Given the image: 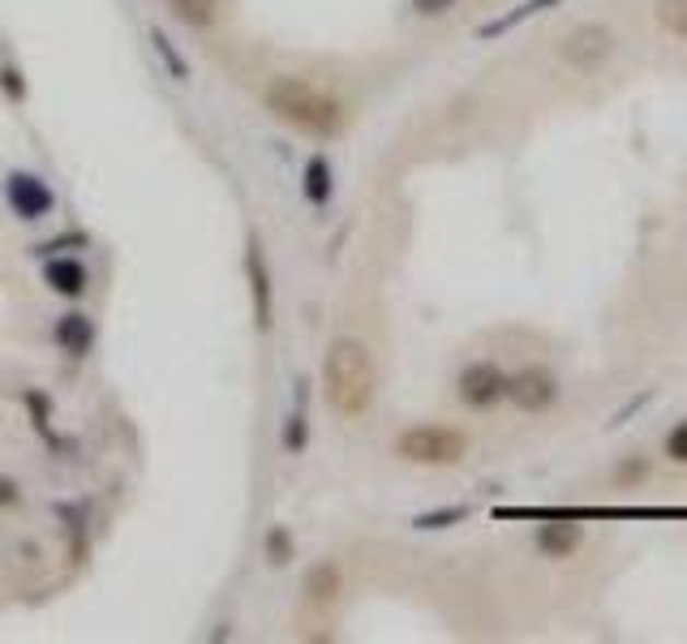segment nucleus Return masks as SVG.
<instances>
[{
    "mask_svg": "<svg viewBox=\"0 0 687 644\" xmlns=\"http://www.w3.org/2000/svg\"><path fill=\"white\" fill-rule=\"evenodd\" d=\"M263 104H267L271 117H280L284 125L310 133V138H336L344 129L340 99H336L331 91L305 82V78H292V73H280V78L267 82Z\"/></svg>",
    "mask_w": 687,
    "mask_h": 644,
    "instance_id": "nucleus-1",
    "label": "nucleus"
},
{
    "mask_svg": "<svg viewBox=\"0 0 687 644\" xmlns=\"http://www.w3.org/2000/svg\"><path fill=\"white\" fill-rule=\"evenodd\" d=\"M374 391H379V370H374L370 349L361 340H336L323 361V396H327L331 412L352 421V417L370 412Z\"/></svg>",
    "mask_w": 687,
    "mask_h": 644,
    "instance_id": "nucleus-2",
    "label": "nucleus"
},
{
    "mask_svg": "<svg viewBox=\"0 0 687 644\" xmlns=\"http://www.w3.org/2000/svg\"><path fill=\"white\" fill-rule=\"evenodd\" d=\"M396 456L421 469H452L468 456V438L452 425H408L396 438Z\"/></svg>",
    "mask_w": 687,
    "mask_h": 644,
    "instance_id": "nucleus-3",
    "label": "nucleus"
},
{
    "mask_svg": "<svg viewBox=\"0 0 687 644\" xmlns=\"http://www.w3.org/2000/svg\"><path fill=\"white\" fill-rule=\"evenodd\" d=\"M4 202H9V211H13L18 220H26V224H35V220H44V215L57 211V194H53V185L35 173L4 176Z\"/></svg>",
    "mask_w": 687,
    "mask_h": 644,
    "instance_id": "nucleus-4",
    "label": "nucleus"
},
{
    "mask_svg": "<svg viewBox=\"0 0 687 644\" xmlns=\"http://www.w3.org/2000/svg\"><path fill=\"white\" fill-rule=\"evenodd\" d=\"M559 52H563V60H568L572 69L593 73V69H602V65L610 60V52H615V35H610L606 26H593V22H584V26H572V31L563 35Z\"/></svg>",
    "mask_w": 687,
    "mask_h": 644,
    "instance_id": "nucleus-5",
    "label": "nucleus"
},
{
    "mask_svg": "<svg viewBox=\"0 0 687 644\" xmlns=\"http://www.w3.org/2000/svg\"><path fill=\"white\" fill-rule=\"evenodd\" d=\"M508 374L499 370V365H490V361H473L464 374H459V400L468 405V409H490V405H499L503 396H508Z\"/></svg>",
    "mask_w": 687,
    "mask_h": 644,
    "instance_id": "nucleus-6",
    "label": "nucleus"
},
{
    "mask_svg": "<svg viewBox=\"0 0 687 644\" xmlns=\"http://www.w3.org/2000/svg\"><path fill=\"white\" fill-rule=\"evenodd\" d=\"M555 396H559V387H555V378L542 374V370H524V374H515L512 383H508V400L520 405L524 412L550 409Z\"/></svg>",
    "mask_w": 687,
    "mask_h": 644,
    "instance_id": "nucleus-7",
    "label": "nucleus"
},
{
    "mask_svg": "<svg viewBox=\"0 0 687 644\" xmlns=\"http://www.w3.org/2000/svg\"><path fill=\"white\" fill-rule=\"evenodd\" d=\"M44 284L57 296H65V301H78L91 289V271L78 258H48L44 262Z\"/></svg>",
    "mask_w": 687,
    "mask_h": 644,
    "instance_id": "nucleus-8",
    "label": "nucleus"
},
{
    "mask_svg": "<svg viewBox=\"0 0 687 644\" xmlns=\"http://www.w3.org/2000/svg\"><path fill=\"white\" fill-rule=\"evenodd\" d=\"M245 267H249V284H254V314H258V331H267V327H271V276H267V258H263L258 241H249Z\"/></svg>",
    "mask_w": 687,
    "mask_h": 644,
    "instance_id": "nucleus-9",
    "label": "nucleus"
},
{
    "mask_svg": "<svg viewBox=\"0 0 687 644\" xmlns=\"http://www.w3.org/2000/svg\"><path fill=\"white\" fill-rule=\"evenodd\" d=\"M57 344L69 356H82V352H91V344H95V323L78 309V314H65L57 323Z\"/></svg>",
    "mask_w": 687,
    "mask_h": 644,
    "instance_id": "nucleus-10",
    "label": "nucleus"
},
{
    "mask_svg": "<svg viewBox=\"0 0 687 644\" xmlns=\"http://www.w3.org/2000/svg\"><path fill=\"white\" fill-rule=\"evenodd\" d=\"M340 597V567L336 563H318L305 576V606H331Z\"/></svg>",
    "mask_w": 687,
    "mask_h": 644,
    "instance_id": "nucleus-11",
    "label": "nucleus"
},
{
    "mask_svg": "<svg viewBox=\"0 0 687 644\" xmlns=\"http://www.w3.org/2000/svg\"><path fill=\"white\" fill-rule=\"evenodd\" d=\"M147 39H151V48H155V57L164 60V69H168V78H172V82H181V86H185V82H189V60H185V57H181V52H176V44H172V39H168V31L151 22V26H147Z\"/></svg>",
    "mask_w": 687,
    "mask_h": 644,
    "instance_id": "nucleus-12",
    "label": "nucleus"
},
{
    "mask_svg": "<svg viewBox=\"0 0 687 644\" xmlns=\"http://www.w3.org/2000/svg\"><path fill=\"white\" fill-rule=\"evenodd\" d=\"M537 546L550 554V559H568L575 546H580V528L575 525H546L537 532Z\"/></svg>",
    "mask_w": 687,
    "mask_h": 644,
    "instance_id": "nucleus-13",
    "label": "nucleus"
},
{
    "mask_svg": "<svg viewBox=\"0 0 687 644\" xmlns=\"http://www.w3.org/2000/svg\"><path fill=\"white\" fill-rule=\"evenodd\" d=\"M172 13H176L181 22H189L194 31H207V26H216V17H220V0H172Z\"/></svg>",
    "mask_w": 687,
    "mask_h": 644,
    "instance_id": "nucleus-14",
    "label": "nucleus"
},
{
    "mask_svg": "<svg viewBox=\"0 0 687 644\" xmlns=\"http://www.w3.org/2000/svg\"><path fill=\"white\" fill-rule=\"evenodd\" d=\"M305 198L318 202V207L331 198V168H327V160H310L305 164Z\"/></svg>",
    "mask_w": 687,
    "mask_h": 644,
    "instance_id": "nucleus-15",
    "label": "nucleus"
},
{
    "mask_svg": "<svg viewBox=\"0 0 687 644\" xmlns=\"http://www.w3.org/2000/svg\"><path fill=\"white\" fill-rule=\"evenodd\" d=\"M657 22H662L671 35L687 39V0H657Z\"/></svg>",
    "mask_w": 687,
    "mask_h": 644,
    "instance_id": "nucleus-16",
    "label": "nucleus"
},
{
    "mask_svg": "<svg viewBox=\"0 0 687 644\" xmlns=\"http://www.w3.org/2000/svg\"><path fill=\"white\" fill-rule=\"evenodd\" d=\"M666 456H671L675 465H687V421L671 430V438H666Z\"/></svg>",
    "mask_w": 687,
    "mask_h": 644,
    "instance_id": "nucleus-17",
    "label": "nucleus"
},
{
    "mask_svg": "<svg viewBox=\"0 0 687 644\" xmlns=\"http://www.w3.org/2000/svg\"><path fill=\"white\" fill-rule=\"evenodd\" d=\"M0 86H4V95H13V99H22V95H26V86H22V73H18V69H0Z\"/></svg>",
    "mask_w": 687,
    "mask_h": 644,
    "instance_id": "nucleus-18",
    "label": "nucleus"
},
{
    "mask_svg": "<svg viewBox=\"0 0 687 644\" xmlns=\"http://www.w3.org/2000/svg\"><path fill=\"white\" fill-rule=\"evenodd\" d=\"M636 477H644V460H631V465H624L619 469V481L628 485V481H636Z\"/></svg>",
    "mask_w": 687,
    "mask_h": 644,
    "instance_id": "nucleus-19",
    "label": "nucleus"
},
{
    "mask_svg": "<svg viewBox=\"0 0 687 644\" xmlns=\"http://www.w3.org/2000/svg\"><path fill=\"white\" fill-rule=\"evenodd\" d=\"M18 503V485L13 481H0V507H13Z\"/></svg>",
    "mask_w": 687,
    "mask_h": 644,
    "instance_id": "nucleus-20",
    "label": "nucleus"
},
{
    "mask_svg": "<svg viewBox=\"0 0 687 644\" xmlns=\"http://www.w3.org/2000/svg\"><path fill=\"white\" fill-rule=\"evenodd\" d=\"M412 4H417L421 13H443V9L452 4V0H412Z\"/></svg>",
    "mask_w": 687,
    "mask_h": 644,
    "instance_id": "nucleus-21",
    "label": "nucleus"
}]
</instances>
